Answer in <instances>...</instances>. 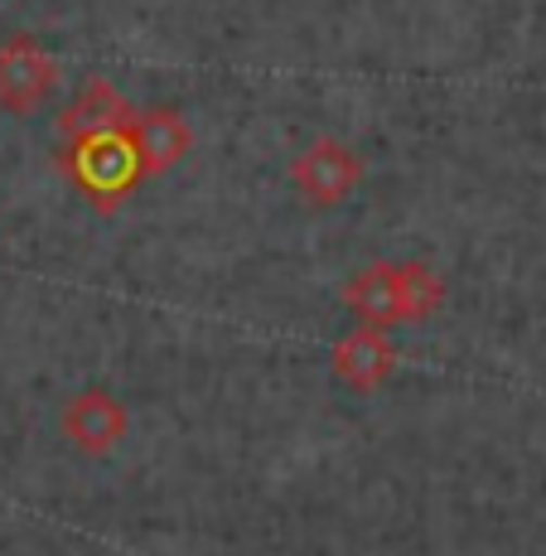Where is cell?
Segmentation results:
<instances>
[{
    "label": "cell",
    "instance_id": "obj_7",
    "mask_svg": "<svg viewBox=\"0 0 546 556\" xmlns=\"http://www.w3.org/2000/svg\"><path fill=\"white\" fill-rule=\"evenodd\" d=\"M131 122H136L131 102H126L122 92L112 88V83L92 78V83H82L78 98L63 106V116H59V136H63V141H82V136L116 131V126H131Z\"/></svg>",
    "mask_w": 546,
    "mask_h": 556
},
{
    "label": "cell",
    "instance_id": "obj_3",
    "mask_svg": "<svg viewBox=\"0 0 546 556\" xmlns=\"http://www.w3.org/2000/svg\"><path fill=\"white\" fill-rule=\"evenodd\" d=\"M363 179V160L348 151L344 141H334V136H319V141H309L305 151L291 160V185L300 203H309V208H334V203H344L353 189H358Z\"/></svg>",
    "mask_w": 546,
    "mask_h": 556
},
{
    "label": "cell",
    "instance_id": "obj_5",
    "mask_svg": "<svg viewBox=\"0 0 546 556\" xmlns=\"http://www.w3.org/2000/svg\"><path fill=\"white\" fill-rule=\"evenodd\" d=\"M329 368H334V378L344 382V388H353V392L382 388L388 372L397 368V354H392V344H388V329L382 325L348 329V334L334 344V354H329Z\"/></svg>",
    "mask_w": 546,
    "mask_h": 556
},
{
    "label": "cell",
    "instance_id": "obj_8",
    "mask_svg": "<svg viewBox=\"0 0 546 556\" xmlns=\"http://www.w3.org/2000/svg\"><path fill=\"white\" fill-rule=\"evenodd\" d=\"M136 146L145 155V169L160 175V169L179 165L189 151V126L175 106H150V112H136Z\"/></svg>",
    "mask_w": 546,
    "mask_h": 556
},
{
    "label": "cell",
    "instance_id": "obj_1",
    "mask_svg": "<svg viewBox=\"0 0 546 556\" xmlns=\"http://www.w3.org/2000/svg\"><path fill=\"white\" fill-rule=\"evenodd\" d=\"M344 305L363 325H411L445 305V281L426 262H372L344 286Z\"/></svg>",
    "mask_w": 546,
    "mask_h": 556
},
{
    "label": "cell",
    "instance_id": "obj_2",
    "mask_svg": "<svg viewBox=\"0 0 546 556\" xmlns=\"http://www.w3.org/2000/svg\"><path fill=\"white\" fill-rule=\"evenodd\" d=\"M59 169L73 179V189L98 213H116L136 194V185L150 175L141 146H136V126H116V131L82 136V141H63Z\"/></svg>",
    "mask_w": 546,
    "mask_h": 556
},
{
    "label": "cell",
    "instance_id": "obj_4",
    "mask_svg": "<svg viewBox=\"0 0 546 556\" xmlns=\"http://www.w3.org/2000/svg\"><path fill=\"white\" fill-rule=\"evenodd\" d=\"M53 83H59V63L49 59V49L35 35H10L0 45V106L5 112H39V102H49Z\"/></svg>",
    "mask_w": 546,
    "mask_h": 556
},
{
    "label": "cell",
    "instance_id": "obj_6",
    "mask_svg": "<svg viewBox=\"0 0 546 556\" xmlns=\"http://www.w3.org/2000/svg\"><path fill=\"white\" fill-rule=\"evenodd\" d=\"M63 435L82 455H106L126 435V406L102 388H82L78 397L63 406Z\"/></svg>",
    "mask_w": 546,
    "mask_h": 556
}]
</instances>
